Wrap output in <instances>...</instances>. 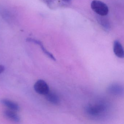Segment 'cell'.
I'll list each match as a JSON object with an SVG mask.
<instances>
[{
  "mask_svg": "<svg viewBox=\"0 0 124 124\" xmlns=\"http://www.w3.org/2000/svg\"><path fill=\"white\" fill-rule=\"evenodd\" d=\"M110 107L107 102L99 101L87 104L84 112L88 118L99 120L106 118L109 114Z\"/></svg>",
  "mask_w": 124,
  "mask_h": 124,
  "instance_id": "1",
  "label": "cell"
},
{
  "mask_svg": "<svg viewBox=\"0 0 124 124\" xmlns=\"http://www.w3.org/2000/svg\"><path fill=\"white\" fill-rule=\"evenodd\" d=\"M91 8L94 12L101 16H105L108 14V8L104 3L99 0H93L91 4Z\"/></svg>",
  "mask_w": 124,
  "mask_h": 124,
  "instance_id": "2",
  "label": "cell"
},
{
  "mask_svg": "<svg viewBox=\"0 0 124 124\" xmlns=\"http://www.w3.org/2000/svg\"><path fill=\"white\" fill-rule=\"evenodd\" d=\"M107 91L109 94L112 95L121 96L124 94V87L121 84L113 83L108 86Z\"/></svg>",
  "mask_w": 124,
  "mask_h": 124,
  "instance_id": "3",
  "label": "cell"
},
{
  "mask_svg": "<svg viewBox=\"0 0 124 124\" xmlns=\"http://www.w3.org/2000/svg\"><path fill=\"white\" fill-rule=\"evenodd\" d=\"M34 89L36 93L45 95L50 91L49 86L47 83L42 79L38 80L36 82L34 85Z\"/></svg>",
  "mask_w": 124,
  "mask_h": 124,
  "instance_id": "4",
  "label": "cell"
},
{
  "mask_svg": "<svg viewBox=\"0 0 124 124\" xmlns=\"http://www.w3.org/2000/svg\"><path fill=\"white\" fill-rule=\"evenodd\" d=\"M46 100L54 105H57L60 104V99L59 96L54 91H50L45 95Z\"/></svg>",
  "mask_w": 124,
  "mask_h": 124,
  "instance_id": "5",
  "label": "cell"
},
{
  "mask_svg": "<svg viewBox=\"0 0 124 124\" xmlns=\"http://www.w3.org/2000/svg\"><path fill=\"white\" fill-rule=\"evenodd\" d=\"M113 51L115 55L120 58H123L124 57L123 47L119 41L115 40L114 42Z\"/></svg>",
  "mask_w": 124,
  "mask_h": 124,
  "instance_id": "6",
  "label": "cell"
},
{
  "mask_svg": "<svg viewBox=\"0 0 124 124\" xmlns=\"http://www.w3.org/2000/svg\"><path fill=\"white\" fill-rule=\"evenodd\" d=\"M26 41L28 42H32L33 43H35V44H37V45H39L40 46L41 49L42 50L44 54L45 55H46L48 57H49L51 59L53 60L54 61H56V59L55 57L52 54L50 53L49 51H48L43 46V44H42V42L40 41L39 40H37L35 39H32V38H29L26 39Z\"/></svg>",
  "mask_w": 124,
  "mask_h": 124,
  "instance_id": "7",
  "label": "cell"
},
{
  "mask_svg": "<svg viewBox=\"0 0 124 124\" xmlns=\"http://www.w3.org/2000/svg\"><path fill=\"white\" fill-rule=\"evenodd\" d=\"M0 102L6 107L14 111H18L19 110V106L16 103L7 99H1Z\"/></svg>",
  "mask_w": 124,
  "mask_h": 124,
  "instance_id": "8",
  "label": "cell"
},
{
  "mask_svg": "<svg viewBox=\"0 0 124 124\" xmlns=\"http://www.w3.org/2000/svg\"><path fill=\"white\" fill-rule=\"evenodd\" d=\"M3 115L6 118L16 122H18L20 121V117L18 114L13 110L10 109L5 110L3 112Z\"/></svg>",
  "mask_w": 124,
  "mask_h": 124,
  "instance_id": "9",
  "label": "cell"
},
{
  "mask_svg": "<svg viewBox=\"0 0 124 124\" xmlns=\"http://www.w3.org/2000/svg\"><path fill=\"white\" fill-rule=\"evenodd\" d=\"M5 70V67L4 66L0 64V74H2Z\"/></svg>",
  "mask_w": 124,
  "mask_h": 124,
  "instance_id": "10",
  "label": "cell"
},
{
  "mask_svg": "<svg viewBox=\"0 0 124 124\" xmlns=\"http://www.w3.org/2000/svg\"></svg>",
  "mask_w": 124,
  "mask_h": 124,
  "instance_id": "11",
  "label": "cell"
}]
</instances>
